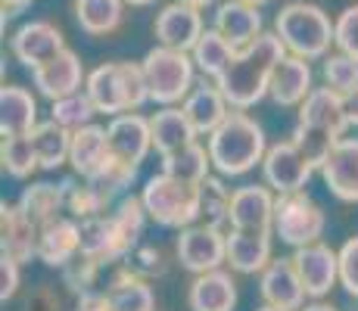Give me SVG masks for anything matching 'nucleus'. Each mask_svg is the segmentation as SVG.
Here are the masks:
<instances>
[{"label":"nucleus","instance_id":"obj_52","mask_svg":"<svg viewBox=\"0 0 358 311\" xmlns=\"http://www.w3.org/2000/svg\"><path fill=\"white\" fill-rule=\"evenodd\" d=\"M0 3H3V25H6V19H13V16L29 10L31 0H0Z\"/></svg>","mask_w":358,"mask_h":311},{"label":"nucleus","instance_id":"obj_47","mask_svg":"<svg viewBox=\"0 0 358 311\" xmlns=\"http://www.w3.org/2000/svg\"><path fill=\"white\" fill-rule=\"evenodd\" d=\"M340 283L349 296L358 299V237L346 240L340 249Z\"/></svg>","mask_w":358,"mask_h":311},{"label":"nucleus","instance_id":"obj_29","mask_svg":"<svg viewBox=\"0 0 358 311\" xmlns=\"http://www.w3.org/2000/svg\"><path fill=\"white\" fill-rule=\"evenodd\" d=\"M150 131H153V150L159 156H169L175 150L187 147V143L196 140V131L190 119L184 115V109H175V106H165L159 113L150 119Z\"/></svg>","mask_w":358,"mask_h":311},{"label":"nucleus","instance_id":"obj_12","mask_svg":"<svg viewBox=\"0 0 358 311\" xmlns=\"http://www.w3.org/2000/svg\"><path fill=\"white\" fill-rule=\"evenodd\" d=\"M109 137V153L128 165H141L143 156L153 150V131H150V119L137 113H122L113 115L106 124Z\"/></svg>","mask_w":358,"mask_h":311},{"label":"nucleus","instance_id":"obj_50","mask_svg":"<svg viewBox=\"0 0 358 311\" xmlns=\"http://www.w3.org/2000/svg\"><path fill=\"white\" fill-rule=\"evenodd\" d=\"M75 311H115L113 302H109L106 293H97V289H91V293H81L78 296V305Z\"/></svg>","mask_w":358,"mask_h":311},{"label":"nucleus","instance_id":"obj_46","mask_svg":"<svg viewBox=\"0 0 358 311\" xmlns=\"http://www.w3.org/2000/svg\"><path fill=\"white\" fill-rule=\"evenodd\" d=\"M125 265L131 268V271H137L141 277H162L165 274V255H162V249L159 246H141L137 243L131 252L125 255Z\"/></svg>","mask_w":358,"mask_h":311},{"label":"nucleus","instance_id":"obj_19","mask_svg":"<svg viewBox=\"0 0 358 311\" xmlns=\"http://www.w3.org/2000/svg\"><path fill=\"white\" fill-rule=\"evenodd\" d=\"M308 94H312V66H308V59L290 53L274 68L271 85H268V96L278 106H299Z\"/></svg>","mask_w":358,"mask_h":311},{"label":"nucleus","instance_id":"obj_54","mask_svg":"<svg viewBox=\"0 0 358 311\" xmlns=\"http://www.w3.org/2000/svg\"><path fill=\"white\" fill-rule=\"evenodd\" d=\"M184 3H190V6H199V10H206V6H212L215 0H184Z\"/></svg>","mask_w":358,"mask_h":311},{"label":"nucleus","instance_id":"obj_16","mask_svg":"<svg viewBox=\"0 0 358 311\" xmlns=\"http://www.w3.org/2000/svg\"><path fill=\"white\" fill-rule=\"evenodd\" d=\"M31 81H34V87H38V94L53 103V100H59V96H69L78 91L81 81H87V75H85V66H81L78 53H72L66 47L63 53L47 59L44 66L31 68Z\"/></svg>","mask_w":358,"mask_h":311},{"label":"nucleus","instance_id":"obj_17","mask_svg":"<svg viewBox=\"0 0 358 311\" xmlns=\"http://www.w3.org/2000/svg\"><path fill=\"white\" fill-rule=\"evenodd\" d=\"M327 190L340 203H358V137H340L334 153L321 165Z\"/></svg>","mask_w":358,"mask_h":311},{"label":"nucleus","instance_id":"obj_7","mask_svg":"<svg viewBox=\"0 0 358 311\" xmlns=\"http://www.w3.org/2000/svg\"><path fill=\"white\" fill-rule=\"evenodd\" d=\"M324 224H327L324 212H321V205L306 190L278 193V203H274V233L280 237V243L293 249L318 243L324 237Z\"/></svg>","mask_w":358,"mask_h":311},{"label":"nucleus","instance_id":"obj_53","mask_svg":"<svg viewBox=\"0 0 358 311\" xmlns=\"http://www.w3.org/2000/svg\"><path fill=\"white\" fill-rule=\"evenodd\" d=\"M299 311H336V308L327 305V302H315V305H306V308H299Z\"/></svg>","mask_w":358,"mask_h":311},{"label":"nucleus","instance_id":"obj_21","mask_svg":"<svg viewBox=\"0 0 358 311\" xmlns=\"http://www.w3.org/2000/svg\"><path fill=\"white\" fill-rule=\"evenodd\" d=\"M0 246L3 255H13L19 265L38 259V227L19 212V205H0Z\"/></svg>","mask_w":358,"mask_h":311},{"label":"nucleus","instance_id":"obj_18","mask_svg":"<svg viewBox=\"0 0 358 311\" xmlns=\"http://www.w3.org/2000/svg\"><path fill=\"white\" fill-rule=\"evenodd\" d=\"M81 252V224L78 218H53L38 227V261L47 268H63Z\"/></svg>","mask_w":358,"mask_h":311},{"label":"nucleus","instance_id":"obj_42","mask_svg":"<svg viewBox=\"0 0 358 311\" xmlns=\"http://www.w3.org/2000/svg\"><path fill=\"white\" fill-rule=\"evenodd\" d=\"M94 115H97V106H94V100L87 96V91H75L69 96H59V100H53V109H50V119L59 122L69 131H78V128H85V124H91Z\"/></svg>","mask_w":358,"mask_h":311},{"label":"nucleus","instance_id":"obj_30","mask_svg":"<svg viewBox=\"0 0 358 311\" xmlns=\"http://www.w3.org/2000/svg\"><path fill=\"white\" fill-rule=\"evenodd\" d=\"M38 124V103L19 85H6L0 91V131L6 134H31Z\"/></svg>","mask_w":358,"mask_h":311},{"label":"nucleus","instance_id":"obj_26","mask_svg":"<svg viewBox=\"0 0 358 311\" xmlns=\"http://www.w3.org/2000/svg\"><path fill=\"white\" fill-rule=\"evenodd\" d=\"M299 122L306 124H321V128H330L336 134H346L349 128V115H346V103H343V94L334 91V87H312V94L299 103Z\"/></svg>","mask_w":358,"mask_h":311},{"label":"nucleus","instance_id":"obj_32","mask_svg":"<svg viewBox=\"0 0 358 311\" xmlns=\"http://www.w3.org/2000/svg\"><path fill=\"white\" fill-rule=\"evenodd\" d=\"M16 205L34 227H44L47 221L59 218V212L66 209L63 184H31V187H25Z\"/></svg>","mask_w":358,"mask_h":311},{"label":"nucleus","instance_id":"obj_39","mask_svg":"<svg viewBox=\"0 0 358 311\" xmlns=\"http://www.w3.org/2000/svg\"><path fill=\"white\" fill-rule=\"evenodd\" d=\"M63 184V193H66V212L72 218L85 221V218H94V215H103V212L109 209L106 199L97 193V187H94L87 178H81V181H75V178H66Z\"/></svg>","mask_w":358,"mask_h":311},{"label":"nucleus","instance_id":"obj_56","mask_svg":"<svg viewBox=\"0 0 358 311\" xmlns=\"http://www.w3.org/2000/svg\"><path fill=\"white\" fill-rule=\"evenodd\" d=\"M243 3H252V6H265V3H271V0H243Z\"/></svg>","mask_w":358,"mask_h":311},{"label":"nucleus","instance_id":"obj_37","mask_svg":"<svg viewBox=\"0 0 358 311\" xmlns=\"http://www.w3.org/2000/svg\"><path fill=\"white\" fill-rule=\"evenodd\" d=\"M0 162H3V171L16 181L29 178L38 165V156H34V143L31 134H6L3 143H0Z\"/></svg>","mask_w":358,"mask_h":311},{"label":"nucleus","instance_id":"obj_57","mask_svg":"<svg viewBox=\"0 0 358 311\" xmlns=\"http://www.w3.org/2000/svg\"><path fill=\"white\" fill-rule=\"evenodd\" d=\"M259 311H284V308H274V305H265V308H259Z\"/></svg>","mask_w":358,"mask_h":311},{"label":"nucleus","instance_id":"obj_14","mask_svg":"<svg viewBox=\"0 0 358 311\" xmlns=\"http://www.w3.org/2000/svg\"><path fill=\"white\" fill-rule=\"evenodd\" d=\"M274 203L271 187H237L231 199V231H274Z\"/></svg>","mask_w":358,"mask_h":311},{"label":"nucleus","instance_id":"obj_35","mask_svg":"<svg viewBox=\"0 0 358 311\" xmlns=\"http://www.w3.org/2000/svg\"><path fill=\"white\" fill-rule=\"evenodd\" d=\"M194 62H196V68L206 75V78H212L215 81L218 75L228 68V62L234 59V53H237V47L231 44L228 38H224L218 29H206L203 31V38L196 41V47L194 50Z\"/></svg>","mask_w":358,"mask_h":311},{"label":"nucleus","instance_id":"obj_24","mask_svg":"<svg viewBox=\"0 0 358 311\" xmlns=\"http://www.w3.org/2000/svg\"><path fill=\"white\" fill-rule=\"evenodd\" d=\"M228 265L237 274H262L271 265V233L228 231Z\"/></svg>","mask_w":358,"mask_h":311},{"label":"nucleus","instance_id":"obj_5","mask_svg":"<svg viewBox=\"0 0 358 311\" xmlns=\"http://www.w3.org/2000/svg\"><path fill=\"white\" fill-rule=\"evenodd\" d=\"M141 199L150 221H156L159 227H175V231L190 227L203 212V187L171 178L165 171L143 184Z\"/></svg>","mask_w":358,"mask_h":311},{"label":"nucleus","instance_id":"obj_36","mask_svg":"<svg viewBox=\"0 0 358 311\" xmlns=\"http://www.w3.org/2000/svg\"><path fill=\"white\" fill-rule=\"evenodd\" d=\"M290 140L302 150V156H306L308 162H312L315 168L321 171V165H324L327 156L334 153V147H336V140H340V134H336V131H330V128H321V124L296 122Z\"/></svg>","mask_w":358,"mask_h":311},{"label":"nucleus","instance_id":"obj_2","mask_svg":"<svg viewBox=\"0 0 358 311\" xmlns=\"http://www.w3.org/2000/svg\"><path fill=\"white\" fill-rule=\"evenodd\" d=\"M268 153L265 143V131L256 119L237 109L228 119L218 124L209 134V156H212V168L224 178H237L252 171L256 165H262V159Z\"/></svg>","mask_w":358,"mask_h":311},{"label":"nucleus","instance_id":"obj_23","mask_svg":"<svg viewBox=\"0 0 358 311\" xmlns=\"http://www.w3.org/2000/svg\"><path fill=\"white\" fill-rule=\"evenodd\" d=\"M109 137L100 124H85L72 131V150H69V165L78 178H94L103 165L109 162Z\"/></svg>","mask_w":358,"mask_h":311},{"label":"nucleus","instance_id":"obj_28","mask_svg":"<svg viewBox=\"0 0 358 311\" xmlns=\"http://www.w3.org/2000/svg\"><path fill=\"white\" fill-rule=\"evenodd\" d=\"M106 296L115 311H156V296L147 277L122 265L106 287Z\"/></svg>","mask_w":358,"mask_h":311},{"label":"nucleus","instance_id":"obj_3","mask_svg":"<svg viewBox=\"0 0 358 311\" xmlns=\"http://www.w3.org/2000/svg\"><path fill=\"white\" fill-rule=\"evenodd\" d=\"M85 91L94 100L97 113L103 115H122L134 113L150 100V87L143 78L141 62H103L94 72H87Z\"/></svg>","mask_w":358,"mask_h":311},{"label":"nucleus","instance_id":"obj_51","mask_svg":"<svg viewBox=\"0 0 358 311\" xmlns=\"http://www.w3.org/2000/svg\"><path fill=\"white\" fill-rule=\"evenodd\" d=\"M343 103H346V115H349V128H358V87H352L349 94H343Z\"/></svg>","mask_w":358,"mask_h":311},{"label":"nucleus","instance_id":"obj_4","mask_svg":"<svg viewBox=\"0 0 358 311\" xmlns=\"http://www.w3.org/2000/svg\"><path fill=\"white\" fill-rule=\"evenodd\" d=\"M274 31L280 34L284 47L293 57L302 59H321L327 57L334 41V22L318 3H306V0H293L274 19Z\"/></svg>","mask_w":358,"mask_h":311},{"label":"nucleus","instance_id":"obj_27","mask_svg":"<svg viewBox=\"0 0 358 311\" xmlns=\"http://www.w3.org/2000/svg\"><path fill=\"white\" fill-rule=\"evenodd\" d=\"M215 29L240 50L262 34V13L259 6L243 3V0H228L215 10Z\"/></svg>","mask_w":358,"mask_h":311},{"label":"nucleus","instance_id":"obj_38","mask_svg":"<svg viewBox=\"0 0 358 311\" xmlns=\"http://www.w3.org/2000/svg\"><path fill=\"white\" fill-rule=\"evenodd\" d=\"M203 212H199V218L206 221V224L218 227V231L228 233L231 231V199H234V190L224 187L222 178H206L203 184Z\"/></svg>","mask_w":358,"mask_h":311},{"label":"nucleus","instance_id":"obj_20","mask_svg":"<svg viewBox=\"0 0 358 311\" xmlns=\"http://www.w3.org/2000/svg\"><path fill=\"white\" fill-rule=\"evenodd\" d=\"M187 305L190 311H234V305H237V283L222 268L196 274V280L187 289Z\"/></svg>","mask_w":358,"mask_h":311},{"label":"nucleus","instance_id":"obj_44","mask_svg":"<svg viewBox=\"0 0 358 311\" xmlns=\"http://www.w3.org/2000/svg\"><path fill=\"white\" fill-rule=\"evenodd\" d=\"M324 81L334 91L349 94L352 87H358V59H352L349 53L324 57Z\"/></svg>","mask_w":358,"mask_h":311},{"label":"nucleus","instance_id":"obj_11","mask_svg":"<svg viewBox=\"0 0 358 311\" xmlns=\"http://www.w3.org/2000/svg\"><path fill=\"white\" fill-rule=\"evenodd\" d=\"M296 261V271L302 277V287L312 299H324V296L334 289V283L340 280V252H334L330 246L318 243H308L299 246L293 255Z\"/></svg>","mask_w":358,"mask_h":311},{"label":"nucleus","instance_id":"obj_34","mask_svg":"<svg viewBox=\"0 0 358 311\" xmlns=\"http://www.w3.org/2000/svg\"><path fill=\"white\" fill-rule=\"evenodd\" d=\"M209 168H212V156H209V147L203 143H187V147L175 150V153L162 156V171L171 178H181V181H190V184H203L209 178Z\"/></svg>","mask_w":358,"mask_h":311},{"label":"nucleus","instance_id":"obj_55","mask_svg":"<svg viewBox=\"0 0 358 311\" xmlns=\"http://www.w3.org/2000/svg\"><path fill=\"white\" fill-rule=\"evenodd\" d=\"M128 6H150V3H156V0H125Z\"/></svg>","mask_w":358,"mask_h":311},{"label":"nucleus","instance_id":"obj_9","mask_svg":"<svg viewBox=\"0 0 358 311\" xmlns=\"http://www.w3.org/2000/svg\"><path fill=\"white\" fill-rule=\"evenodd\" d=\"M315 165L302 156V150L296 147L293 140L274 143L268 147L265 159H262V175H265V184L271 187L274 193H296L308 184Z\"/></svg>","mask_w":358,"mask_h":311},{"label":"nucleus","instance_id":"obj_15","mask_svg":"<svg viewBox=\"0 0 358 311\" xmlns=\"http://www.w3.org/2000/svg\"><path fill=\"white\" fill-rule=\"evenodd\" d=\"M259 293L265 299V305L284 308V311H299L308 296L293 259H271V265L259 277Z\"/></svg>","mask_w":358,"mask_h":311},{"label":"nucleus","instance_id":"obj_40","mask_svg":"<svg viewBox=\"0 0 358 311\" xmlns=\"http://www.w3.org/2000/svg\"><path fill=\"white\" fill-rule=\"evenodd\" d=\"M137 168H141V165H128V162H122V159L109 156V162L103 165V168H100L94 178H87V181L97 187V193H100L103 199H106V205H113L115 199L125 196L128 187L134 184Z\"/></svg>","mask_w":358,"mask_h":311},{"label":"nucleus","instance_id":"obj_13","mask_svg":"<svg viewBox=\"0 0 358 311\" xmlns=\"http://www.w3.org/2000/svg\"><path fill=\"white\" fill-rule=\"evenodd\" d=\"M66 50L63 31L57 25L44 22V19H34V22L19 25L13 34V57L22 62L25 68H38L47 59H53L57 53Z\"/></svg>","mask_w":358,"mask_h":311},{"label":"nucleus","instance_id":"obj_43","mask_svg":"<svg viewBox=\"0 0 358 311\" xmlns=\"http://www.w3.org/2000/svg\"><path fill=\"white\" fill-rule=\"evenodd\" d=\"M100 261H94L91 255H85V252H78L72 261H66L59 271H63V287H69L75 296H81V293H91V287H94V280H97V274H100Z\"/></svg>","mask_w":358,"mask_h":311},{"label":"nucleus","instance_id":"obj_33","mask_svg":"<svg viewBox=\"0 0 358 311\" xmlns=\"http://www.w3.org/2000/svg\"><path fill=\"white\" fill-rule=\"evenodd\" d=\"M125 16V0H75V22L85 34H113Z\"/></svg>","mask_w":358,"mask_h":311},{"label":"nucleus","instance_id":"obj_6","mask_svg":"<svg viewBox=\"0 0 358 311\" xmlns=\"http://www.w3.org/2000/svg\"><path fill=\"white\" fill-rule=\"evenodd\" d=\"M141 66L150 87V100L159 103V106L187 100V94L194 91V72H196L194 53L159 44L141 59Z\"/></svg>","mask_w":358,"mask_h":311},{"label":"nucleus","instance_id":"obj_45","mask_svg":"<svg viewBox=\"0 0 358 311\" xmlns=\"http://www.w3.org/2000/svg\"><path fill=\"white\" fill-rule=\"evenodd\" d=\"M334 41L340 53H349L352 59H358V3L346 6L334 19Z\"/></svg>","mask_w":358,"mask_h":311},{"label":"nucleus","instance_id":"obj_49","mask_svg":"<svg viewBox=\"0 0 358 311\" xmlns=\"http://www.w3.org/2000/svg\"><path fill=\"white\" fill-rule=\"evenodd\" d=\"M25 311H59V299L50 287H38L31 293V299L25 302Z\"/></svg>","mask_w":358,"mask_h":311},{"label":"nucleus","instance_id":"obj_10","mask_svg":"<svg viewBox=\"0 0 358 311\" xmlns=\"http://www.w3.org/2000/svg\"><path fill=\"white\" fill-rule=\"evenodd\" d=\"M203 13L199 6H190L184 0H175V3L162 6L159 16L153 22V34L156 41L165 47H175V50H194L196 41L203 38Z\"/></svg>","mask_w":358,"mask_h":311},{"label":"nucleus","instance_id":"obj_31","mask_svg":"<svg viewBox=\"0 0 358 311\" xmlns=\"http://www.w3.org/2000/svg\"><path fill=\"white\" fill-rule=\"evenodd\" d=\"M31 143L38 165L44 171H57L63 162H69V150H72V131L63 128L59 122H38L31 128Z\"/></svg>","mask_w":358,"mask_h":311},{"label":"nucleus","instance_id":"obj_22","mask_svg":"<svg viewBox=\"0 0 358 311\" xmlns=\"http://www.w3.org/2000/svg\"><path fill=\"white\" fill-rule=\"evenodd\" d=\"M78 224H81V252L91 255L100 265H106V261H122L131 252L109 215H94V218L78 221Z\"/></svg>","mask_w":358,"mask_h":311},{"label":"nucleus","instance_id":"obj_41","mask_svg":"<svg viewBox=\"0 0 358 311\" xmlns=\"http://www.w3.org/2000/svg\"><path fill=\"white\" fill-rule=\"evenodd\" d=\"M109 218H113L115 231L122 233V240L128 243V249H134L141 243L143 237V224H147V209H143V199L141 196H122L119 203L113 205V212H109Z\"/></svg>","mask_w":358,"mask_h":311},{"label":"nucleus","instance_id":"obj_1","mask_svg":"<svg viewBox=\"0 0 358 311\" xmlns=\"http://www.w3.org/2000/svg\"><path fill=\"white\" fill-rule=\"evenodd\" d=\"M284 57H287V47L278 31H262L252 44L240 47L234 53V59L228 62V68L215 78L218 91L224 94L231 109L256 106L262 96L268 94L271 75Z\"/></svg>","mask_w":358,"mask_h":311},{"label":"nucleus","instance_id":"obj_48","mask_svg":"<svg viewBox=\"0 0 358 311\" xmlns=\"http://www.w3.org/2000/svg\"><path fill=\"white\" fill-rule=\"evenodd\" d=\"M22 274H19V261L13 255H0V302H10L16 296Z\"/></svg>","mask_w":358,"mask_h":311},{"label":"nucleus","instance_id":"obj_25","mask_svg":"<svg viewBox=\"0 0 358 311\" xmlns=\"http://www.w3.org/2000/svg\"><path fill=\"white\" fill-rule=\"evenodd\" d=\"M184 115L190 119V124H194V131L199 137H209L212 131L218 128L224 119H228V109H231V103L224 100V94L218 91V85L212 81V85H199V87H194V91L187 94V100H184Z\"/></svg>","mask_w":358,"mask_h":311},{"label":"nucleus","instance_id":"obj_8","mask_svg":"<svg viewBox=\"0 0 358 311\" xmlns=\"http://www.w3.org/2000/svg\"><path fill=\"white\" fill-rule=\"evenodd\" d=\"M175 255L178 265L190 274L215 271L222 261H228V233L212 224H199V227L190 224L178 233Z\"/></svg>","mask_w":358,"mask_h":311}]
</instances>
